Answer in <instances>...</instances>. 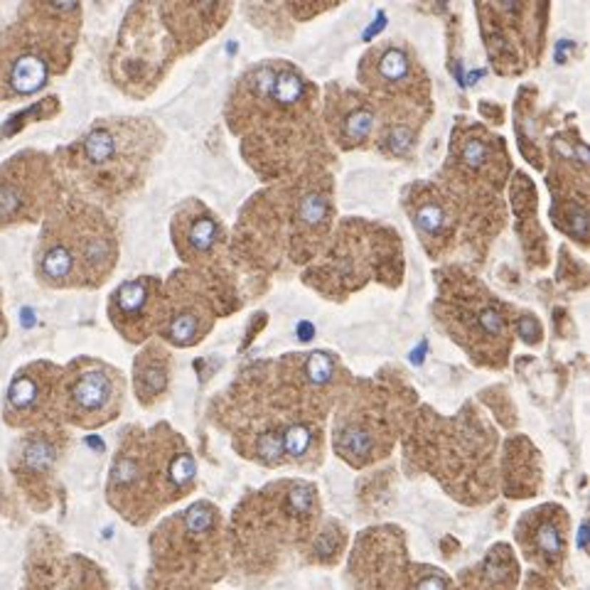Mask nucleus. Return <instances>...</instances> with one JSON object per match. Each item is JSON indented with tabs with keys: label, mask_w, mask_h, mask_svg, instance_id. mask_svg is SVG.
<instances>
[{
	"label": "nucleus",
	"mask_w": 590,
	"mask_h": 590,
	"mask_svg": "<svg viewBox=\"0 0 590 590\" xmlns=\"http://www.w3.org/2000/svg\"><path fill=\"white\" fill-rule=\"evenodd\" d=\"M42 369H45L42 364H35V367L23 369L13 379V384L8 389L10 416H30V413H35L42 406V401H45L49 391L47 376Z\"/></svg>",
	"instance_id": "nucleus-5"
},
{
	"label": "nucleus",
	"mask_w": 590,
	"mask_h": 590,
	"mask_svg": "<svg viewBox=\"0 0 590 590\" xmlns=\"http://www.w3.org/2000/svg\"><path fill=\"white\" fill-rule=\"evenodd\" d=\"M118 155V138L111 128H94L84 138V157L89 165L106 167Z\"/></svg>",
	"instance_id": "nucleus-7"
},
{
	"label": "nucleus",
	"mask_w": 590,
	"mask_h": 590,
	"mask_svg": "<svg viewBox=\"0 0 590 590\" xmlns=\"http://www.w3.org/2000/svg\"><path fill=\"white\" fill-rule=\"evenodd\" d=\"M310 442H313L310 430L305 428V425H293V428L283 435V450H286L288 455H293V457H300V455L308 452Z\"/></svg>",
	"instance_id": "nucleus-12"
},
{
	"label": "nucleus",
	"mask_w": 590,
	"mask_h": 590,
	"mask_svg": "<svg viewBox=\"0 0 590 590\" xmlns=\"http://www.w3.org/2000/svg\"><path fill=\"white\" fill-rule=\"evenodd\" d=\"M332 371H335V367H332L327 354H313V357L308 359V376L315 381V384H325V381L332 376Z\"/></svg>",
	"instance_id": "nucleus-18"
},
{
	"label": "nucleus",
	"mask_w": 590,
	"mask_h": 590,
	"mask_svg": "<svg viewBox=\"0 0 590 590\" xmlns=\"http://www.w3.org/2000/svg\"><path fill=\"white\" fill-rule=\"evenodd\" d=\"M416 222H418V227L423 229V232H428V234L438 232V229L442 227V212H440V207L433 205V202L423 205L416 212Z\"/></svg>",
	"instance_id": "nucleus-17"
},
{
	"label": "nucleus",
	"mask_w": 590,
	"mask_h": 590,
	"mask_svg": "<svg viewBox=\"0 0 590 590\" xmlns=\"http://www.w3.org/2000/svg\"><path fill=\"white\" fill-rule=\"evenodd\" d=\"M291 502H293V507L298 512H308L310 504H313V492H310L308 487H295L291 492Z\"/></svg>",
	"instance_id": "nucleus-22"
},
{
	"label": "nucleus",
	"mask_w": 590,
	"mask_h": 590,
	"mask_svg": "<svg viewBox=\"0 0 590 590\" xmlns=\"http://www.w3.org/2000/svg\"><path fill=\"white\" fill-rule=\"evenodd\" d=\"M23 460L30 470H47L54 460V450L45 440H32L30 445L25 447Z\"/></svg>",
	"instance_id": "nucleus-11"
},
{
	"label": "nucleus",
	"mask_w": 590,
	"mask_h": 590,
	"mask_svg": "<svg viewBox=\"0 0 590 590\" xmlns=\"http://www.w3.org/2000/svg\"><path fill=\"white\" fill-rule=\"evenodd\" d=\"M283 452V438H278V435H261L259 440V455L266 457V460H276L278 455Z\"/></svg>",
	"instance_id": "nucleus-21"
},
{
	"label": "nucleus",
	"mask_w": 590,
	"mask_h": 590,
	"mask_svg": "<svg viewBox=\"0 0 590 590\" xmlns=\"http://www.w3.org/2000/svg\"><path fill=\"white\" fill-rule=\"evenodd\" d=\"M18 155L0 167V227L13 222L32 219L42 209L47 177L40 160Z\"/></svg>",
	"instance_id": "nucleus-1"
},
{
	"label": "nucleus",
	"mask_w": 590,
	"mask_h": 590,
	"mask_svg": "<svg viewBox=\"0 0 590 590\" xmlns=\"http://www.w3.org/2000/svg\"><path fill=\"white\" fill-rule=\"evenodd\" d=\"M167 472H170V482L172 485L185 487V485H190L192 482V477H195V460L187 455V452H180V455H175L170 460Z\"/></svg>",
	"instance_id": "nucleus-14"
},
{
	"label": "nucleus",
	"mask_w": 590,
	"mask_h": 590,
	"mask_svg": "<svg viewBox=\"0 0 590 590\" xmlns=\"http://www.w3.org/2000/svg\"><path fill=\"white\" fill-rule=\"evenodd\" d=\"M379 74L384 76V79H389V81L403 79V76L408 74V59L403 57V54L398 52V49H391V52H386L384 59H381Z\"/></svg>",
	"instance_id": "nucleus-13"
},
{
	"label": "nucleus",
	"mask_w": 590,
	"mask_h": 590,
	"mask_svg": "<svg viewBox=\"0 0 590 590\" xmlns=\"http://www.w3.org/2000/svg\"><path fill=\"white\" fill-rule=\"evenodd\" d=\"M303 91H305V86H303V79H300L298 74L281 72V74L273 76L271 94H273V98H276V101L295 103V101H300V98H303Z\"/></svg>",
	"instance_id": "nucleus-9"
},
{
	"label": "nucleus",
	"mask_w": 590,
	"mask_h": 590,
	"mask_svg": "<svg viewBox=\"0 0 590 590\" xmlns=\"http://www.w3.org/2000/svg\"><path fill=\"white\" fill-rule=\"evenodd\" d=\"M47 81V62L40 52L13 35L0 37V96L35 94Z\"/></svg>",
	"instance_id": "nucleus-2"
},
{
	"label": "nucleus",
	"mask_w": 590,
	"mask_h": 590,
	"mask_svg": "<svg viewBox=\"0 0 590 590\" xmlns=\"http://www.w3.org/2000/svg\"><path fill=\"white\" fill-rule=\"evenodd\" d=\"M418 590H447V586L442 578L433 576V578H423V581L418 583Z\"/></svg>",
	"instance_id": "nucleus-23"
},
{
	"label": "nucleus",
	"mask_w": 590,
	"mask_h": 590,
	"mask_svg": "<svg viewBox=\"0 0 590 590\" xmlns=\"http://www.w3.org/2000/svg\"><path fill=\"white\" fill-rule=\"evenodd\" d=\"M150 308V283L148 281H128L113 293L111 315L116 325L133 335V325H143Z\"/></svg>",
	"instance_id": "nucleus-6"
},
{
	"label": "nucleus",
	"mask_w": 590,
	"mask_h": 590,
	"mask_svg": "<svg viewBox=\"0 0 590 590\" xmlns=\"http://www.w3.org/2000/svg\"><path fill=\"white\" fill-rule=\"evenodd\" d=\"M212 522H214V514H212V512L207 509L205 504L192 507V509L187 512V517H185V524H187V529H190V532H197V534L207 532V529L212 527Z\"/></svg>",
	"instance_id": "nucleus-19"
},
{
	"label": "nucleus",
	"mask_w": 590,
	"mask_h": 590,
	"mask_svg": "<svg viewBox=\"0 0 590 590\" xmlns=\"http://www.w3.org/2000/svg\"><path fill=\"white\" fill-rule=\"evenodd\" d=\"M539 549L546 551V554H559L561 549V534L559 529L554 527V524H544V527L539 529Z\"/></svg>",
	"instance_id": "nucleus-20"
},
{
	"label": "nucleus",
	"mask_w": 590,
	"mask_h": 590,
	"mask_svg": "<svg viewBox=\"0 0 590 590\" xmlns=\"http://www.w3.org/2000/svg\"><path fill=\"white\" fill-rule=\"evenodd\" d=\"M217 239V224L209 219V217H200V219H195L190 224L187 229V246L192 251H207L212 244H214Z\"/></svg>",
	"instance_id": "nucleus-10"
},
{
	"label": "nucleus",
	"mask_w": 590,
	"mask_h": 590,
	"mask_svg": "<svg viewBox=\"0 0 590 590\" xmlns=\"http://www.w3.org/2000/svg\"><path fill=\"white\" fill-rule=\"evenodd\" d=\"M327 214V202L320 195H308L300 202V219L305 224H320Z\"/></svg>",
	"instance_id": "nucleus-15"
},
{
	"label": "nucleus",
	"mask_w": 590,
	"mask_h": 590,
	"mask_svg": "<svg viewBox=\"0 0 590 590\" xmlns=\"http://www.w3.org/2000/svg\"><path fill=\"white\" fill-rule=\"evenodd\" d=\"M371 128H374V116H371L367 108H357L347 121V135L354 140L367 138L371 133Z\"/></svg>",
	"instance_id": "nucleus-16"
},
{
	"label": "nucleus",
	"mask_w": 590,
	"mask_h": 590,
	"mask_svg": "<svg viewBox=\"0 0 590 590\" xmlns=\"http://www.w3.org/2000/svg\"><path fill=\"white\" fill-rule=\"evenodd\" d=\"M113 393H116V386H113V379L106 371L86 369L69 381L67 401L74 416L89 418V416H101L111 406Z\"/></svg>",
	"instance_id": "nucleus-3"
},
{
	"label": "nucleus",
	"mask_w": 590,
	"mask_h": 590,
	"mask_svg": "<svg viewBox=\"0 0 590 590\" xmlns=\"http://www.w3.org/2000/svg\"><path fill=\"white\" fill-rule=\"evenodd\" d=\"M42 242V251L37 256V266H40V276L47 283L54 286H67L74 283V278H79L81 266L76 259V251L72 242H64L59 234H45Z\"/></svg>",
	"instance_id": "nucleus-4"
},
{
	"label": "nucleus",
	"mask_w": 590,
	"mask_h": 590,
	"mask_svg": "<svg viewBox=\"0 0 590 590\" xmlns=\"http://www.w3.org/2000/svg\"><path fill=\"white\" fill-rule=\"evenodd\" d=\"M155 352H148L138 364H135V386H138L140 398H150L165 386V359H152Z\"/></svg>",
	"instance_id": "nucleus-8"
}]
</instances>
